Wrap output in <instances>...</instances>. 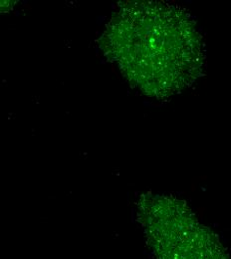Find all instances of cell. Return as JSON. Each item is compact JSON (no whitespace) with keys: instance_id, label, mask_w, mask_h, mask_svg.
<instances>
[{"instance_id":"1","label":"cell","mask_w":231,"mask_h":259,"mask_svg":"<svg viewBox=\"0 0 231 259\" xmlns=\"http://www.w3.org/2000/svg\"><path fill=\"white\" fill-rule=\"evenodd\" d=\"M101 46L133 86L154 97L186 88L203 64L202 44L191 16L161 2L126 3L111 19Z\"/></svg>"},{"instance_id":"2","label":"cell","mask_w":231,"mask_h":259,"mask_svg":"<svg viewBox=\"0 0 231 259\" xmlns=\"http://www.w3.org/2000/svg\"><path fill=\"white\" fill-rule=\"evenodd\" d=\"M140 222L157 259H228L218 237L201 225L186 202L144 194Z\"/></svg>"},{"instance_id":"3","label":"cell","mask_w":231,"mask_h":259,"mask_svg":"<svg viewBox=\"0 0 231 259\" xmlns=\"http://www.w3.org/2000/svg\"><path fill=\"white\" fill-rule=\"evenodd\" d=\"M14 1H1L0 0V13L6 12L9 9H11V7L14 5Z\"/></svg>"}]
</instances>
